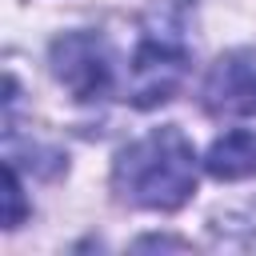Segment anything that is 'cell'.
<instances>
[{"label": "cell", "mask_w": 256, "mask_h": 256, "mask_svg": "<svg viewBox=\"0 0 256 256\" xmlns=\"http://www.w3.org/2000/svg\"><path fill=\"white\" fill-rule=\"evenodd\" d=\"M116 192L152 212L180 208L196 188V152L180 128H152L136 144H128L116 160Z\"/></svg>", "instance_id": "cell-1"}, {"label": "cell", "mask_w": 256, "mask_h": 256, "mask_svg": "<svg viewBox=\"0 0 256 256\" xmlns=\"http://www.w3.org/2000/svg\"><path fill=\"white\" fill-rule=\"evenodd\" d=\"M52 76L76 100H100L112 80L108 44L96 32H68L52 44Z\"/></svg>", "instance_id": "cell-2"}, {"label": "cell", "mask_w": 256, "mask_h": 256, "mask_svg": "<svg viewBox=\"0 0 256 256\" xmlns=\"http://www.w3.org/2000/svg\"><path fill=\"white\" fill-rule=\"evenodd\" d=\"M184 72H188L184 48H176L172 40H156L152 36L132 56V68H128V100L136 108H156V104H164L184 84Z\"/></svg>", "instance_id": "cell-3"}, {"label": "cell", "mask_w": 256, "mask_h": 256, "mask_svg": "<svg viewBox=\"0 0 256 256\" xmlns=\"http://www.w3.org/2000/svg\"><path fill=\"white\" fill-rule=\"evenodd\" d=\"M204 108L212 116H252L256 112V52H228L212 64L204 80Z\"/></svg>", "instance_id": "cell-4"}, {"label": "cell", "mask_w": 256, "mask_h": 256, "mask_svg": "<svg viewBox=\"0 0 256 256\" xmlns=\"http://www.w3.org/2000/svg\"><path fill=\"white\" fill-rule=\"evenodd\" d=\"M204 168L216 180H244L256 176V132H228L208 148Z\"/></svg>", "instance_id": "cell-5"}, {"label": "cell", "mask_w": 256, "mask_h": 256, "mask_svg": "<svg viewBox=\"0 0 256 256\" xmlns=\"http://www.w3.org/2000/svg\"><path fill=\"white\" fill-rule=\"evenodd\" d=\"M4 196H8V216H4V224L16 228L20 216H24V196H20V180H16V168H12V164L4 168Z\"/></svg>", "instance_id": "cell-6"}]
</instances>
